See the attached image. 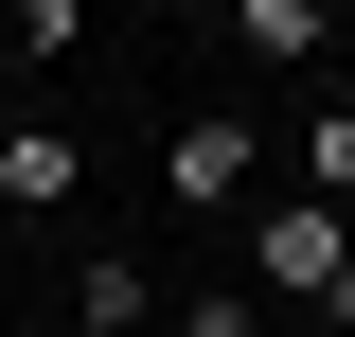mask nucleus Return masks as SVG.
Instances as JSON below:
<instances>
[{
  "label": "nucleus",
  "instance_id": "nucleus-2",
  "mask_svg": "<svg viewBox=\"0 0 355 337\" xmlns=\"http://www.w3.org/2000/svg\"><path fill=\"white\" fill-rule=\"evenodd\" d=\"M89 196V142L53 125V107H18V125H0V213H71Z\"/></svg>",
  "mask_w": 355,
  "mask_h": 337
},
{
  "label": "nucleus",
  "instance_id": "nucleus-5",
  "mask_svg": "<svg viewBox=\"0 0 355 337\" xmlns=\"http://www.w3.org/2000/svg\"><path fill=\"white\" fill-rule=\"evenodd\" d=\"M71 337H160V284H142V266L107 249V266H89V284H71Z\"/></svg>",
  "mask_w": 355,
  "mask_h": 337
},
{
  "label": "nucleus",
  "instance_id": "nucleus-6",
  "mask_svg": "<svg viewBox=\"0 0 355 337\" xmlns=\"http://www.w3.org/2000/svg\"><path fill=\"white\" fill-rule=\"evenodd\" d=\"M302 196H338V213H355V107H320V125H302Z\"/></svg>",
  "mask_w": 355,
  "mask_h": 337
},
{
  "label": "nucleus",
  "instance_id": "nucleus-7",
  "mask_svg": "<svg viewBox=\"0 0 355 337\" xmlns=\"http://www.w3.org/2000/svg\"><path fill=\"white\" fill-rule=\"evenodd\" d=\"M0 36H18V53H36V71H53V53L89 36V0H0Z\"/></svg>",
  "mask_w": 355,
  "mask_h": 337
},
{
  "label": "nucleus",
  "instance_id": "nucleus-4",
  "mask_svg": "<svg viewBox=\"0 0 355 337\" xmlns=\"http://www.w3.org/2000/svg\"><path fill=\"white\" fill-rule=\"evenodd\" d=\"M231 53L249 71H320L338 53V0H231Z\"/></svg>",
  "mask_w": 355,
  "mask_h": 337
},
{
  "label": "nucleus",
  "instance_id": "nucleus-9",
  "mask_svg": "<svg viewBox=\"0 0 355 337\" xmlns=\"http://www.w3.org/2000/svg\"><path fill=\"white\" fill-rule=\"evenodd\" d=\"M338 18H355V0H338Z\"/></svg>",
  "mask_w": 355,
  "mask_h": 337
},
{
  "label": "nucleus",
  "instance_id": "nucleus-1",
  "mask_svg": "<svg viewBox=\"0 0 355 337\" xmlns=\"http://www.w3.org/2000/svg\"><path fill=\"white\" fill-rule=\"evenodd\" d=\"M249 266H266L284 302H320V320H355V213H338V196H266Z\"/></svg>",
  "mask_w": 355,
  "mask_h": 337
},
{
  "label": "nucleus",
  "instance_id": "nucleus-8",
  "mask_svg": "<svg viewBox=\"0 0 355 337\" xmlns=\"http://www.w3.org/2000/svg\"><path fill=\"white\" fill-rule=\"evenodd\" d=\"M338 107H355V53H338Z\"/></svg>",
  "mask_w": 355,
  "mask_h": 337
},
{
  "label": "nucleus",
  "instance_id": "nucleus-3",
  "mask_svg": "<svg viewBox=\"0 0 355 337\" xmlns=\"http://www.w3.org/2000/svg\"><path fill=\"white\" fill-rule=\"evenodd\" d=\"M160 196H178V213H231V196H249V125H231V107H196V125L160 142Z\"/></svg>",
  "mask_w": 355,
  "mask_h": 337
}]
</instances>
